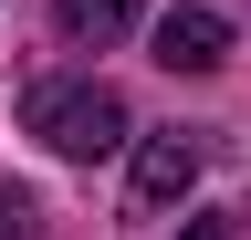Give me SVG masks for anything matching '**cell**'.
<instances>
[{
    "mask_svg": "<svg viewBox=\"0 0 251 240\" xmlns=\"http://www.w3.org/2000/svg\"><path fill=\"white\" fill-rule=\"evenodd\" d=\"M136 11H147V0H52V21H63V42H74V52L126 42V32H136Z\"/></svg>",
    "mask_w": 251,
    "mask_h": 240,
    "instance_id": "obj_4",
    "label": "cell"
},
{
    "mask_svg": "<svg viewBox=\"0 0 251 240\" xmlns=\"http://www.w3.org/2000/svg\"><path fill=\"white\" fill-rule=\"evenodd\" d=\"M21 126L52 146V157H74V167H94V157H115L126 146V94L105 73H31V94H21Z\"/></svg>",
    "mask_w": 251,
    "mask_h": 240,
    "instance_id": "obj_1",
    "label": "cell"
},
{
    "mask_svg": "<svg viewBox=\"0 0 251 240\" xmlns=\"http://www.w3.org/2000/svg\"><path fill=\"white\" fill-rule=\"evenodd\" d=\"M0 240H31V198L21 188H0Z\"/></svg>",
    "mask_w": 251,
    "mask_h": 240,
    "instance_id": "obj_5",
    "label": "cell"
},
{
    "mask_svg": "<svg viewBox=\"0 0 251 240\" xmlns=\"http://www.w3.org/2000/svg\"><path fill=\"white\" fill-rule=\"evenodd\" d=\"M157 63L168 73H220L230 63V21H220L209 0H178V11L157 21Z\"/></svg>",
    "mask_w": 251,
    "mask_h": 240,
    "instance_id": "obj_2",
    "label": "cell"
},
{
    "mask_svg": "<svg viewBox=\"0 0 251 240\" xmlns=\"http://www.w3.org/2000/svg\"><path fill=\"white\" fill-rule=\"evenodd\" d=\"M178 240H241V219H188Z\"/></svg>",
    "mask_w": 251,
    "mask_h": 240,
    "instance_id": "obj_6",
    "label": "cell"
},
{
    "mask_svg": "<svg viewBox=\"0 0 251 240\" xmlns=\"http://www.w3.org/2000/svg\"><path fill=\"white\" fill-rule=\"evenodd\" d=\"M199 157H209V146L188 136V126L147 136V146H136V209H178L188 188H199Z\"/></svg>",
    "mask_w": 251,
    "mask_h": 240,
    "instance_id": "obj_3",
    "label": "cell"
}]
</instances>
